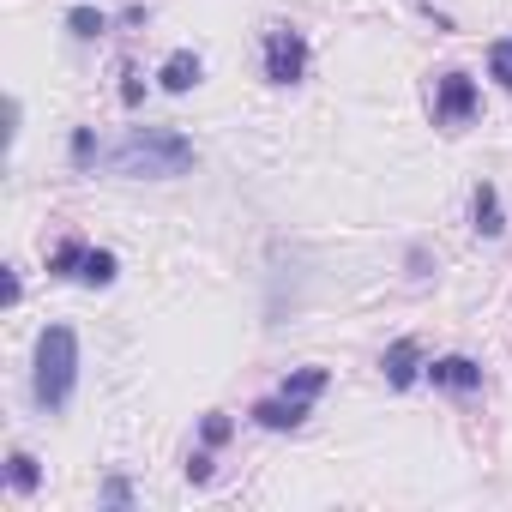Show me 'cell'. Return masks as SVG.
<instances>
[{"label":"cell","instance_id":"6da1fadb","mask_svg":"<svg viewBox=\"0 0 512 512\" xmlns=\"http://www.w3.org/2000/svg\"><path fill=\"white\" fill-rule=\"evenodd\" d=\"M73 380H79V338L67 326H49L37 338V404L43 410H67Z\"/></svg>","mask_w":512,"mask_h":512},{"label":"cell","instance_id":"7a4b0ae2","mask_svg":"<svg viewBox=\"0 0 512 512\" xmlns=\"http://www.w3.org/2000/svg\"><path fill=\"white\" fill-rule=\"evenodd\" d=\"M193 163V145L181 133H133L109 151V169L121 175H181Z\"/></svg>","mask_w":512,"mask_h":512},{"label":"cell","instance_id":"3957f363","mask_svg":"<svg viewBox=\"0 0 512 512\" xmlns=\"http://www.w3.org/2000/svg\"><path fill=\"white\" fill-rule=\"evenodd\" d=\"M326 392V368H302L296 380H284L272 398H260L253 404V422H266V428H296L308 410H314V398Z\"/></svg>","mask_w":512,"mask_h":512},{"label":"cell","instance_id":"277c9868","mask_svg":"<svg viewBox=\"0 0 512 512\" xmlns=\"http://www.w3.org/2000/svg\"><path fill=\"white\" fill-rule=\"evenodd\" d=\"M49 272L85 278V284H115V253H103V247H85V241H61V247L49 253Z\"/></svg>","mask_w":512,"mask_h":512},{"label":"cell","instance_id":"5b68a950","mask_svg":"<svg viewBox=\"0 0 512 512\" xmlns=\"http://www.w3.org/2000/svg\"><path fill=\"white\" fill-rule=\"evenodd\" d=\"M302 73H308V43L290 25H272L266 31V79L272 85H296Z\"/></svg>","mask_w":512,"mask_h":512},{"label":"cell","instance_id":"8992f818","mask_svg":"<svg viewBox=\"0 0 512 512\" xmlns=\"http://www.w3.org/2000/svg\"><path fill=\"white\" fill-rule=\"evenodd\" d=\"M470 115H476V85L464 73H446L434 91V127H464Z\"/></svg>","mask_w":512,"mask_h":512},{"label":"cell","instance_id":"52a82bcc","mask_svg":"<svg viewBox=\"0 0 512 512\" xmlns=\"http://www.w3.org/2000/svg\"><path fill=\"white\" fill-rule=\"evenodd\" d=\"M428 380L446 386V392H482V368H476L470 356H440V362H428Z\"/></svg>","mask_w":512,"mask_h":512},{"label":"cell","instance_id":"ba28073f","mask_svg":"<svg viewBox=\"0 0 512 512\" xmlns=\"http://www.w3.org/2000/svg\"><path fill=\"white\" fill-rule=\"evenodd\" d=\"M199 73H205V67H199V55H193V49H175V55L163 61V73H157V79H163V91H193V85H199Z\"/></svg>","mask_w":512,"mask_h":512},{"label":"cell","instance_id":"9c48e42d","mask_svg":"<svg viewBox=\"0 0 512 512\" xmlns=\"http://www.w3.org/2000/svg\"><path fill=\"white\" fill-rule=\"evenodd\" d=\"M416 362H422L416 338H398V344L386 350V380H392V386H410V380H416Z\"/></svg>","mask_w":512,"mask_h":512},{"label":"cell","instance_id":"30bf717a","mask_svg":"<svg viewBox=\"0 0 512 512\" xmlns=\"http://www.w3.org/2000/svg\"><path fill=\"white\" fill-rule=\"evenodd\" d=\"M476 229H482V235H500V229H506L500 193H494V187H476Z\"/></svg>","mask_w":512,"mask_h":512},{"label":"cell","instance_id":"8fae6325","mask_svg":"<svg viewBox=\"0 0 512 512\" xmlns=\"http://www.w3.org/2000/svg\"><path fill=\"white\" fill-rule=\"evenodd\" d=\"M7 464H13V470H7V482H13L19 494H31V488L43 482V470H37V458H31V452H13Z\"/></svg>","mask_w":512,"mask_h":512},{"label":"cell","instance_id":"7c38bea8","mask_svg":"<svg viewBox=\"0 0 512 512\" xmlns=\"http://www.w3.org/2000/svg\"><path fill=\"white\" fill-rule=\"evenodd\" d=\"M67 25H73V37H85V43L109 31V19H103V13H91V7H73V19H67Z\"/></svg>","mask_w":512,"mask_h":512},{"label":"cell","instance_id":"4fadbf2b","mask_svg":"<svg viewBox=\"0 0 512 512\" xmlns=\"http://www.w3.org/2000/svg\"><path fill=\"white\" fill-rule=\"evenodd\" d=\"M488 67H494V79H500V85H506V91H512V37H506V43H494V49H488Z\"/></svg>","mask_w":512,"mask_h":512},{"label":"cell","instance_id":"5bb4252c","mask_svg":"<svg viewBox=\"0 0 512 512\" xmlns=\"http://www.w3.org/2000/svg\"><path fill=\"white\" fill-rule=\"evenodd\" d=\"M223 434H229V422H223V416H205V446H217Z\"/></svg>","mask_w":512,"mask_h":512}]
</instances>
